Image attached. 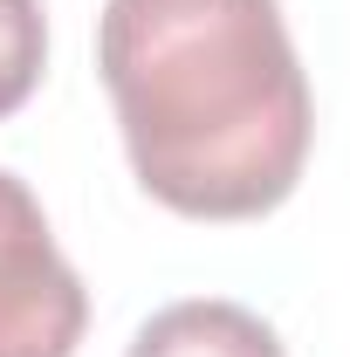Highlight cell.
<instances>
[{
	"instance_id": "obj_1",
	"label": "cell",
	"mask_w": 350,
	"mask_h": 357,
	"mask_svg": "<svg viewBox=\"0 0 350 357\" xmlns=\"http://www.w3.org/2000/svg\"><path fill=\"white\" fill-rule=\"evenodd\" d=\"M96 69L151 199L254 220L309 158V76L275 0H110Z\"/></svg>"
},
{
	"instance_id": "obj_2",
	"label": "cell",
	"mask_w": 350,
	"mask_h": 357,
	"mask_svg": "<svg viewBox=\"0 0 350 357\" xmlns=\"http://www.w3.org/2000/svg\"><path fill=\"white\" fill-rule=\"evenodd\" d=\"M83 323V275L62 261L42 199L0 172V357H76Z\"/></svg>"
},
{
	"instance_id": "obj_3",
	"label": "cell",
	"mask_w": 350,
	"mask_h": 357,
	"mask_svg": "<svg viewBox=\"0 0 350 357\" xmlns=\"http://www.w3.org/2000/svg\"><path fill=\"white\" fill-rule=\"evenodd\" d=\"M131 357H282V344H275V330L254 310L199 296V303L158 310L137 330Z\"/></svg>"
},
{
	"instance_id": "obj_4",
	"label": "cell",
	"mask_w": 350,
	"mask_h": 357,
	"mask_svg": "<svg viewBox=\"0 0 350 357\" xmlns=\"http://www.w3.org/2000/svg\"><path fill=\"white\" fill-rule=\"evenodd\" d=\"M48 62V21L42 0H0V117L21 110Z\"/></svg>"
}]
</instances>
